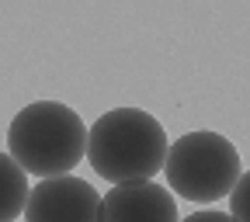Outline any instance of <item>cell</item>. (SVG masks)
I'll return each mask as SVG.
<instances>
[{
    "mask_svg": "<svg viewBox=\"0 0 250 222\" xmlns=\"http://www.w3.org/2000/svg\"><path fill=\"white\" fill-rule=\"evenodd\" d=\"M164 174H167V187L177 198L191 205H208L233 195L236 181L243 177V167L236 146L226 136L184 132L181 139L170 142Z\"/></svg>",
    "mask_w": 250,
    "mask_h": 222,
    "instance_id": "obj_3",
    "label": "cell"
},
{
    "mask_svg": "<svg viewBox=\"0 0 250 222\" xmlns=\"http://www.w3.org/2000/svg\"><path fill=\"white\" fill-rule=\"evenodd\" d=\"M181 222H236L229 212H219V208H205V212H191L188 219H181Z\"/></svg>",
    "mask_w": 250,
    "mask_h": 222,
    "instance_id": "obj_8",
    "label": "cell"
},
{
    "mask_svg": "<svg viewBox=\"0 0 250 222\" xmlns=\"http://www.w3.org/2000/svg\"><path fill=\"white\" fill-rule=\"evenodd\" d=\"M90 129L83 118L59 101H35L14 115L7 129V153L14 156V163L39 177H66L87 153Z\"/></svg>",
    "mask_w": 250,
    "mask_h": 222,
    "instance_id": "obj_2",
    "label": "cell"
},
{
    "mask_svg": "<svg viewBox=\"0 0 250 222\" xmlns=\"http://www.w3.org/2000/svg\"><path fill=\"white\" fill-rule=\"evenodd\" d=\"M229 215L236 222H250V170L236 181L233 195H229Z\"/></svg>",
    "mask_w": 250,
    "mask_h": 222,
    "instance_id": "obj_7",
    "label": "cell"
},
{
    "mask_svg": "<svg viewBox=\"0 0 250 222\" xmlns=\"http://www.w3.org/2000/svg\"><path fill=\"white\" fill-rule=\"evenodd\" d=\"M101 222H181L177 202L164 184H118L104 195Z\"/></svg>",
    "mask_w": 250,
    "mask_h": 222,
    "instance_id": "obj_5",
    "label": "cell"
},
{
    "mask_svg": "<svg viewBox=\"0 0 250 222\" xmlns=\"http://www.w3.org/2000/svg\"><path fill=\"white\" fill-rule=\"evenodd\" d=\"M28 174L11 153H0V222H14L28 208Z\"/></svg>",
    "mask_w": 250,
    "mask_h": 222,
    "instance_id": "obj_6",
    "label": "cell"
},
{
    "mask_svg": "<svg viewBox=\"0 0 250 222\" xmlns=\"http://www.w3.org/2000/svg\"><path fill=\"white\" fill-rule=\"evenodd\" d=\"M104 195H98L83 177H49L28 195V222H101Z\"/></svg>",
    "mask_w": 250,
    "mask_h": 222,
    "instance_id": "obj_4",
    "label": "cell"
},
{
    "mask_svg": "<svg viewBox=\"0 0 250 222\" xmlns=\"http://www.w3.org/2000/svg\"><path fill=\"white\" fill-rule=\"evenodd\" d=\"M167 132L143 108H111L90 125L87 160L94 174L118 184L153 181L167 163Z\"/></svg>",
    "mask_w": 250,
    "mask_h": 222,
    "instance_id": "obj_1",
    "label": "cell"
}]
</instances>
